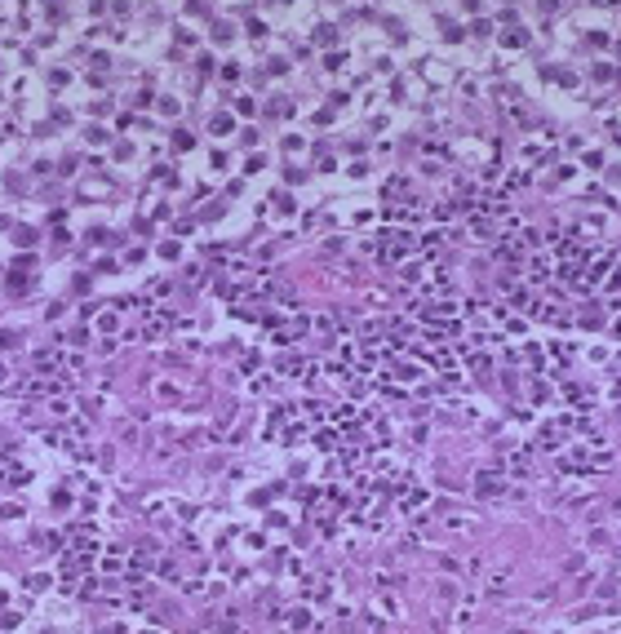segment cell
Returning a JSON list of instances; mask_svg holds the SVG:
<instances>
[{
  "label": "cell",
  "mask_w": 621,
  "mask_h": 634,
  "mask_svg": "<svg viewBox=\"0 0 621 634\" xmlns=\"http://www.w3.org/2000/svg\"><path fill=\"white\" fill-rule=\"evenodd\" d=\"M479 492H484V497H488V492L497 497V492H502V484H497V479H488V475H479Z\"/></svg>",
  "instance_id": "cell-1"
},
{
  "label": "cell",
  "mask_w": 621,
  "mask_h": 634,
  "mask_svg": "<svg viewBox=\"0 0 621 634\" xmlns=\"http://www.w3.org/2000/svg\"><path fill=\"white\" fill-rule=\"evenodd\" d=\"M178 253H182V249H178V244H173V240H169V244H160V257H169V262H173V257H178Z\"/></svg>",
  "instance_id": "cell-2"
}]
</instances>
